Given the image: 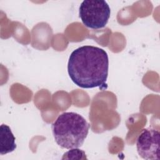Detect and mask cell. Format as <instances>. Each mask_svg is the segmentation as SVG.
<instances>
[{
  "mask_svg": "<svg viewBox=\"0 0 160 160\" xmlns=\"http://www.w3.org/2000/svg\"><path fill=\"white\" fill-rule=\"evenodd\" d=\"M108 70V53L97 46H82L76 49L68 63L70 78L81 88H106Z\"/></svg>",
  "mask_w": 160,
  "mask_h": 160,
  "instance_id": "1",
  "label": "cell"
},
{
  "mask_svg": "<svg viewBox=\"0 0 160 160\" xmlns=\"http://www.w3.org/2000/svg\"><path fill=\"white\" fill-rule=\"evenodd\" d=\"M89 124L79 114L65 112L52 124V131L56 143L62 148L71 149L81 147L86 138Z\"/></svg>",
  "mask_w": 160,
  "mask_h": 160,
  "instance_id": "2",
  "label": "cell"
},
{
  "mask_svg": "<svg viewBox=\"0 0 160 160\" xmlns=\"http://www.w3.org/2000/svg\"><path fill=\"white\" fill-rule=\"evenodd\" d=\"M79 17L87 28L98 29L107 24L111 9L106 1L85 0L79 6Z\"/></svg>",
  "mask_w": 160,
  "mask_h": 160,
  "instance_id": "3",
  "label": "cell"
},
{
  "mask_svg": "<svg viewBox=\"0 0 160 160\" xmlns=\"http://www.w3.org/2000/svg\"><path fill=\"white\" fill-rule=\"evenodd\" d=\"M160 133L153 128L142 130L136 140L138 154L144 159H160Z\"/></svg>",
  "mask_w": 160,
  "mask_h": 160,
  "instance_id": "4",
  "label": "cell"
},
{
  "mask_svg": "<svg viewBox=\"0 0 160 160\" xmlns=\"http://www.w3.org/2000/svg\"><path fill=\"white\" fill-rule=\"evenodd\" d=\"M16 138L11 128L6 124H1L0 127V154L4 155L12 152L16 148Z\"/></svg>",
  "mask_w": 160,
  "mask_h": 160,
  "instance_id": "5",
  "label": "cell"
},
{
  "mask_svg": "<svg viewBox=\"0 0 160 160\" xmlns=\"http://www.w3.org/2000/svg\"><path fill=\"white\" fill-rule=\"evenodd\" d=\"M87 159L84 151L78 149L73 148L65 152L62 158V159Z\"/></svg>",
  "mask_w": 160,
  "mask_h": 160,
  "instance_id": "6",
  "label": "cell"
}]
</instances>
